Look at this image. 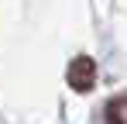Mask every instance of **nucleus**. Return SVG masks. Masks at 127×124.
<instances>
[{"instance_id": "f03ea898", "label": "nucleus", "mask_w": 127, "mask_h": 124, "mask_svg": "<svg viewBox=\"0 0 127 124\" xmlns=\"http://www.w3.org/2000/svg\"><path fill=\"white\" fill-rule=\"evenodd\" d=\"M106 121L110 124H127V93H120V97H113L106 103Z\"/></svg>"}, {"instance_id": "f257e3e1", "label": "nucleus", "mask_w": 127, "mask_h": 124, "mask_svg": "<svg viewBox=\"0 0 127 124\" xmlns=\"http://www.w3.org/2000/svg\"><path fill=\"white\" fill-rule=\"evenodd\" d=\"M65 79H69V86H72L76 93H89V90L96 86V62L89 59V55H76V59L69 62Z\"/></svg>"}]
</instances>
